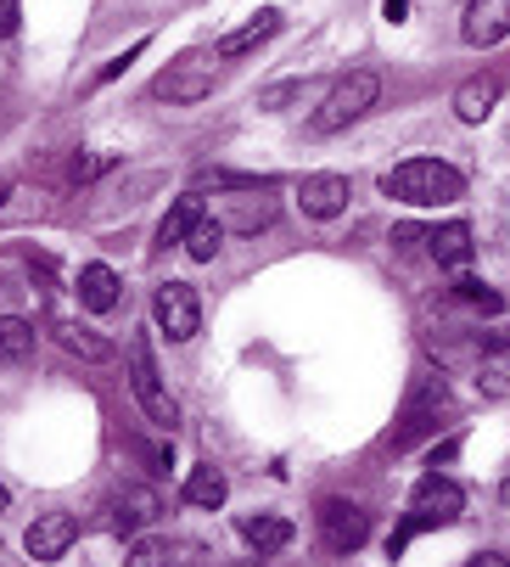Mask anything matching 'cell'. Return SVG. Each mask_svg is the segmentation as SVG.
Listing matches in <instances>:
<instances>
[{
    "label": "cell",
    "mask_w": 510,
    "mask_h": 567,
    "mask_svg": "<svg viewBox=\"0 0 510 567\" xmlns=\"http://www.w3.org/2000/svg\"><path fill=\"white\" fill-rule=\"evenodd\" d=\"M460 34H466V45H499L510 34V0H471Z\"/></svg>",
    "instance_id": "13"
},
{
    "label": "cell",
    "mask_w": 510,
    "mask_h": 567,
    "mask_svg": "<svg viewBox=\"0 0 510 567\" xmlns=\"http://www.w3.org/2000/svg\"><path fill=\"white\" fill-rule=\"evenodd\" d=\"M460 512H466V489H460L455 477H444V472H427V477L415 483V495H409V517H404V528L387 539V550L398 556L409 534H420V528H449Z\"/></svg>",
    "instance_id": "2"
},
{
    "label": "cell",
    "mask_w": 510,
    "mask_h": 567,
    "mask_svg": "<svg viewBox=\"0 0 510 567\" xmlns=\"http://www.w3.org/2000/svg\"><path fill=\"white\" fill-rule=\"evenodd\" d=\"M225 248V219H214V214H202L197 225H191V236H186V254L197 259V265H208L214 254Z\"/></svg>",
    "instance_id": "21"
},
{
    "label": "cell",
    "mask_w": 510,
    "mask_h": 567,
    "mask_svg": "<svg viewBox=\"0 0 510 567\" xmlns=\"http://www.w3.org/2000/svg\"><path fill=\"white\" fill-rule=\"evenodd\" d=\"M236 567H259V561H236Z\"/></svg>",
    "instance_id": "36"
},
{
    "label": "cell",
    "mask_w": 510,
    "mask_h": 567,
    "mask_svg": "<svg viewBox=\"0 0 510 567\" xmlns=\"http://www.w3.org/2000/svg\"><path fill=\"white\" fill-rule=\"evenodd\" d=\"M208 91H214V56H202V51L175 56V62L152 79V96H163L168 107H191V102H202Z\"/></svg>",
    "instance_id": "5"
},
{
    "label": "cell",
    "mask_w": 510,
    "mask_h": 567,
    "mask_svg": "<svg viewBox=\"0 0 510 567\" xmlns=\"http://www.w3.org/2000/svg\"><path fill=\"white\" fill-rule=\"evenodd\" d=\"M241 539L252 545V556H275V550L292 545V523H287V517H270V512L241 517Z\"/></svg>",
    "instance_id": "16"
},
{
    "label": "cell",
    "mask_w": 510,
    "mask_h": 567,
    "mask_svg": "<svg viewBox=\"0 0 510 567\" xmlns=\"http://www.w3.org/2000/svg\"><path fill=\"white\" fill-rule=\"evenodd\" d=\"M225 495H230V483H225L219 466H191V477H186V501L191 506L214 512V506H225Z\"/></svg>",
    "instance_id": "19"
},
{
    "label": "cell",
    "mask_w": 510,
    "mask_h": 567,
    "mask_svg": "<svg viewBox=\"0 0 510 567\" xmlns=\"http://www.w3.org/2000/svg\"><path fill=\"white\" fill-rule=\"evenodd\" d=\"M34 354V327L23 315H0V365H18Z\"/></svg>",
    "instance_id": "20"
},
{
    "label": "cell",
    "mask_w": 510,
    "mask_h": 567,
    "mask_svg": "<svg viewBox=\"0 0 510 567\" xmlns=\"http://www.w3.org/2000/svg\"><path fill=\"white\" fill-rule=\"evenodd\" d=\"M466 567H510V561H504V556H471Z\"/></svg>",
    "instance_id": "32"
},
{
    "label": "cell",
    "mask_w": 510,
    "mask_h": 567,
    "mask_svg": "<svg viewBox=\"0 0 510 567\" xmlns=\"http://www.w3.org/2000/svg\"><path fill=\"white\" fill-rule=\"evenodd\" d=\"M444 404H449V388H444L438 377H427V382H420V388L409 393V404H404V427L393 433V450H409L420 433H433Z\"/></svg>",
    "instance_id": "7"
},
{
    "label": "cell",
    "mask_w": 510,
    "mask_h": 567,
    "mask_svg": "<svg viewBox=\"0 0 510 567\" xmlns=\"http://www.w3.org/2000/svg\"><path fill=\"white\" fill-rule=\"evenodd\" d=\"M499 501H504V512H510V477L499 483Z\"/></svg>",
    "instance_id": "34"
},
{
    "label": "cell",
    "mask_w": 510,
    "mask_h": 567,
    "mask_svg": "<svg viewBox=\"0 0 510 567\" xmlns=\"http://www.w3.org/2000/svg\"><path fill=\"white\" fill-rule=\"evenodd\" d=\"M427 254L444 265V270H466L471 265V225H438V230H427Z\"/></svg>",
    "instance_id": "15"
},
{
    "label": "cell",
    "mask_w": 510,
    "mask_h": 567,
    "mask_svg": "<svg viewBox=\"0 0 510 567\" xmlns=\"http://www.w3.org/2000/svg\"><path fill=\"white\" fill-rule=\"evenodd\" d=\"M152 320H157V332H168L175 343H191L202 332V303L186 281H163L157 298H152Z\"/></svg>",
    "instance_id": "6"
},
{
    "label": "cell",
    "mask_w": 510,
    "mask_h": 567,
    "mask_svg": "<svg viewBox=\"0 0 510 567\" xmlns=\"http://www.w3.org/2000/svg\"><path fill=\"white\" fill-rule=\"evenodd\" d=\"M482 349H488V354H499V349H510V320H504V327H493V332L482 338Z\"/></svg>",
    "instance_id": "29"
},
{
    "label": "cell",
    "mask_w": 510,
    "mask_h": 567,
    "mask_svg": "<svg viewBox=\"0 0 510 567\" xmlns=\"http://www.w3.org/2000/svg\"><path fill=\"white\" fill-rule=\"evenodd\" d=\"M270 219H275V203L264 197L259 208H252V192H247V197H241V208L225 219V230H259V225H270Z\"/></svg>",
    "instance_id": "24"
},
{
    "label": "cell",
    "mask_w": 510,
    "mask_h": 567,
    "mask_svg": "<svg viewBox=\"0 0 510 567\" xmlns=\"http://www.w3.org/2000/svg\"><path fill=\"white\" fill-rule=\"evenodd\" d=\"M382 12H387V23H404V12H409V0H382Z\"/></svg>",
    "instance_id": "31"
},
{
    "label": "cell",
    "mask_w": 510,
    "mask_h": 567,
    "mask_svg": "<svg viewBox=\"0 0 510 567\" xmlns=\"http://www.w3.org/2000/svg\"><path fill=\"white\" fill-rule=\"evenodd\" d=\"M320 534H325V545L331 550H360L365 539H371V517L354 506V501H320Z\"/></svg>",
    "instance_id": "8"
},
{
    "label": "cell",
    "mask_w": 510,
    "mask_h": 567,
    "mask_svg": "<svg viewBox=\"0 0 510 567\" xmlns=\"http://www.w3.org/2000/svg\"><path fill=\"white\" fill-rule=\"evenodd\" d=\"M376 96H382V79H376L371 68H354V73H343V79L331 85V96L314 107V130H320V135L348 130L354 118H365V113L376 107Z\"/></svg>",
    "instance_id": "3"
},
{
    "label": "cell",
    "mask_w": 510,
    "mask_h": 567,
    "mask_svg": "<svg viewBox=\"0 0 510 567\" xmlns=\"http://www.w3.org/2000/svg\"><path fill=\"white\" fill-rule=\"evenodd\" d=\"M163 512V501H157V489H146V483H124V489L107 501V528L113 534H135V528H146L152 517Z\"/></svg>",
    "instance_id": "11"
},
{
    "label": "cell",
    "mask_w": 510,
    "mask_h": 567,
    "mask_svg": "<svg viewBox=\"0 0 510 567\" xmlns=\"http://www.w3.org/2000/svg\"><path fill=\"white\" fill-rule=\"evenodd\" d=\"M477 388H482L488 399H504V393H510V365H499V360H493V365H482Z\"/></svg>",
    "instance_id": "26"
},
{
    "label": "cell",
    "mask_w": 510,
    "mask_h": 567,
    "mask_svg": "<svg viewBox=\"0 0 510 567\" xmlns=\"http://www.w3.org/2000/svg\"><path fill=\"white\" fill-rule=\"evenodd\" d=\"M202 214H208V208H202V192H186L175 208L163 214V225H157V248H175V241H186L191 225H197Z\"/></svg>",
    "instance_id": "17"
},
{
    "label": "cell",
    "mask_w": 510,
    "mask_h": 567,
    "mask_svg": "<svg viewBox=\"0 0 510 567\" xmlns=\"http://www.w3.org/2000/svg\"><path fill=\"white\" fill-rule=\"evenodd\" d=\"M12 506V489H7V483H0V512H7Z\"/></svg>",
    "instance_id": "35"
},
{
    "label": "cell",
    "mask_w": 510,
    "mask_h": 567,
    "mask_svg": "<svg viewBox=\"0 0 510 567\" xmlns=\"http://www.w3.org/2000/svg\"><path fill=\"white\" fill-rule=\"evenodd\" d=\"M275 34H281V12H275V7H264L252 23H241V29H230V34L219 40V56H247V51L270 45Z\"/></svg>",
    "instance_id": "14"
},
{
    "label": "cell",
    "mask_w": 510,
    "mask_h": 567,
    "mask_svg": "<svg viewBox=\"0 0 510 567\" xmlns=\"http://www.w3.org/2000/svg\"><path fill=\"white\" fill-rule=\"evenodd\" d=\"M56 343H62L67 354H79V360H91V365L113 360V343H107V338H96V332H84V327H62V332H56Z\"/></svg>",
    "instance_id": "22"
},
{
    "label": "cell",
    "mask_w": 510,
    "mask_h": 567,
    "mask_svg": "<svg viewBox=\"0 0 510 567\" xmlns=\"http://www.w3.org/2000/svg\"><path fill=\"white\" fill-rule=\"evenodd\" d=\"M348 175H336V169H320V175H303L298 181V208L309 214V219H336L348 208Z\"/></svg>",
    "instance_id": "9"
},
{
    "label": "cell",
    "mask_w": 510,
    "mask_h": 567,
    "mask_svg": "<svg viewBox=\"0 0 510 567\" xmlns=\"http://www.w3.org/2000/svg\"><path fill=\"white\" fill-rule=\"evenodd\" d=\"M124 360H129V388H135V399H140L146 422L175 427V422H180V404H175V393L163 388V371H157V360H152V338L135 332L129 349H124Z\"/></svg>",
    "instance_id": "4"
},
{
    "label": "cell",
    "mask_w": 510,
    "mask_h": 567,
    "mask_svg": "<svg viewBox=\"0 0 510 567\" xmlns=\"http://www.w3.org/2000/svg\"><path fill=\"white\" fill-rule=\"evenodd\" d=\"M102 169H107L102 157H73V164H67V175H73V181H96Z\"/></svg>",
    "instance_id": "28"
},
{
    "label": "cell",
    "mask_w": 510,
    "mask_h": 567,
    "mask_svg": "<svg viewBox=\"0 0 510 567\" xmlns=\"http://www.w3.org/2000/svg\"><path fill=\"white\" fill-rule=\"evenodd\" d=\"M180 545L175 539H135L129 545V567H180Z\"/></svg>",
    "instance_id": "23"
},
{
    "label": "cell",
    "mask_w": 510,
    "mask_h": 567,
    "mask_svg": "<svg viewBox=\"0 0 510 567\" xmlns=\"http://www.w3.org/2000/svg\"><path fill=\"white\" fill-rule=\"evenodd\" d=\"M455 298L477 303L482 315H499V292H488V287H482V281H471V276H460V281H455Z\"/></svg>",
    "instance_id": "25"
},
{
    "label": "cell",
    "mask_w": 510,
    "mask_h": 567,
    "mask_svg": "<svg viewBox=\"0 0 510 567\" xmlns=\"http://www.w3.org/2000/svg\"><path fill=\"white\" fill-rule=\"evenodd\" d=\"M7 197H12V175H0V208H7Z\"/></svg>",
    "instance_id": "33"
},
{
    "label": "cell",
    "mask_w": 510,
    "mask_h": 567,
    "mask_svg": "<svg viewBox=\"0 0 510 567\" xmlns=\"http://www.w3.org/2000/svg\"><path fill=\"white\" fill-rule=\"evenodd\" d=\"M499 96H504V79L499 73H471L466 85L455 91V118L460 124H482L499 107Z\"/></svg>",
    "instance_id": "12"
},
{
    "label": "cell",
    "mask_w": 510,
    "mask_h": 567,
    "mask_svg": "<svg viewBox=\"0 0 510 567\" xmlns=\"http://www.w3.org/2000/svg\"><path fill=\"white\" fill-rule=\"evenodd\" d=\"M382 192L404 208H449L466 197V175L444 164V157H409V164L382 175Z\"/></svg>",
    "instance_id": "1"
},
{
    "label": "cell",
    "mask_w": 510,
    "mask_h": 567,
    "mask_svg": "<svg viewBox=\"0 0 510 567\" xmlns=\"http://www.w3.org/2000/svg\"><path fill=\"white\" fill-rule=\"evenodd\" d=\"M79 303L96 309V315H107V309L118 303V276H113L107 265H84V270H79Z\"/></svg>",
    "instance_id": "18"
},
{
    "label": "cell",
    "mask_w": 510,
    "mask_h": 567,
    "mask_svg": "<svg viewBox=\"0 0 510 567\" xmlns=\"http://www.w3.org/2000/svg\"><path fill=\"white\" fill-rule=\"evenodd\" d=\"M73 539H79V517L73 512H40L29 523V534H23V550L34 561H56V556H67Z\"/></svg>",
    "instance_id": "10"
},
{
    "label": "cell",
    "mask_w": 510,
    "mask_h": 567,
    "mask_svg": "<svg viewBox=\"0 0 510 567\" xmlns=\"http://www.w3.org/2000/svg\"><path fill=\"white\" fill-rule=\"evenodd\" d=\"M140 51H146V45H129V51H124V56H113V62H107V68H102V73H96V85H107V79H118V73H124V68H129V62H135V56H140Z\"/></svg>",
    "instance_id": "27"
},
{
    "label": "cell",
    "mask_w": 510,
    "mask_h": 567,
    "mask_svg": "<svg viewBox=\"0 0 510 567\" xmlns=\"http://www.w3.org/2000/svg\"><path fill=\"white\" fill-rule=\"evenodd\" d=\"M18 12H23L18 0H0V34H12V29H18Z\"/></svg>",
    "instance_id": "30"
}]
</instances>
